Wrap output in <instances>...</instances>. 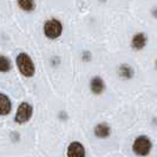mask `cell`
I'll return each mask as SVG.
<instances>
[{
    "mask_svg": "<svg viewBox=\"0 0 157 157\" xmlns=\"http://www.w3.org/2000/svg\"><path fill=\"white\" fill-rule=\"evenodd\" d=\"M130 149L136 157H149L154 150V141L149 135H137L131 142Z\"/></svg>",
    "mask_w": 157,
    "mask_h": 157,
    "instance_id": "6da1fadb",
    "label": "cell"
},
{
    "mask_svg": "<svg viewBox=\"0 0 157 157\" xmlns=\"http://www.w3.org/2000/svg\"><path fill=\"white\" fill-rule=\"evenodd\" d=\"M16 66L19 73L23 76L24 78L30 79L32 77H34L36 72H37V67H36V64L34 60L32 59V57L27 52H19L16 56Z\"/></svg>",
    "mask_w": 157,
    "mask_h": 157,
    "instance_id": "7a4b0ae2",
    "label": "cell"
},
{
    "mask_svg": "<svg viewBox=\"0 0 157 157\" xmlns=\"http://www.w3.org/2000/svg\"><path fill=\"white\" fill-rule=\"evenodd\" d=\"M64 32L63 23L57 18H50L43 25V33L48 40H57L62 37Z\"/></svg>",
    "mask_w": 157,
    "mask_h": 157,
    "instance_id": "3957f363",
    "label": "cell"
},
{
    "mask_svg": "<svg viewBox=\"0 0 157 157\" xmlns=\"http://www.w3.org/2000/svg\"><path fill=\"white\" fill-rule=\"evenodd\" d=\"M33 113H34L33 105L31 103L24 101L18 105L16 112H14L13 121L18 125H24V124H26L31 121L32 117H33Z\"/></svg>",
    "mask_w": 157,
    "mask_h": 157,
    "instance_id": "277c9868",
    "label": "cell"
},
{
    "mask_svg": "<svg viewBox=\"0 0 157 157\" xmlns=\"http://www.w3.org/2000/svg\"><path fill=\"white\" fill-rule=\"evenodd\" d=\"M148 44H149V36H148L147 32L144 31L135 32L134 34L131 36L130 43H129L131 51L137 52V53L144 51L147 48V46H148Z\"/></svg>",
    "mask_w": 157,
    "mask_h": 157,
    "instance_id": "5b68a950",
    "label": "cell"
},
{
    "mask_svg": "<svg viewBox=\"0 0 157 157\" xmlns=\"http://www.w3.org/2000/svg\"><path fill=\"white\" fill-rule=\"evenodd\" d=\"M89 90L94 96H102L106 91V83L102 76H92L89 80Z\"/></svg>",
    "mask_w": 157,
    "mask_h": 157,
    "instance_id": "8992f818",
    "label": "cell"
},
{
    "mask_svg": "<svg viewBox=\"0 0 157 157\" xmlns=\"http://www.w3.org/2000/svg\"><path fill=\"white\" fill-rule=\"evenodd\" d=\"M65 157H86V148L80 141H71L65 150Z\"/></svg>",
    "mask_w": 157,
    "mask_h": 157,
    "instance_id": "52a82bcc",
    "label": "cell"
},
{
    "mask_svg": "<svg viewBox=\"0 0 157 157\" xmlns=\"http://www.w3.org/2000/svg\"><path fill=\"white\" fill-rule=\"evenodd\" d=\"M92 134L97 140H108L112 135V128L108 122H98L92 128Z\"/></svg>",
    "mask_w": 157,
    "mask_h": 157,
    "instance_id": "ba28073f",
    "label": "cell"
},
{
    "mask_svg": "<svg viewBox=\"0 0 157 157\" xmlns=\"http://www.w3.org/2000/svg\"><path fill=\"white\" fill-rule=\"evenodd\" d=\"M117 76L119 79L124 82H130L135 78L136 76V70L132 65L128 63H121L117 66Z\"/></svg>",
    "mask_w": 157,
    "mask_h": 157,
    "instance_id": "9c48e42d",
    "label": "cell"
},
{
    "mask_svg": "<svg viewBox=\"0 0 157 157\" xmlns=\"http://www.w3.org/2000/svg\"><path fill=\"white\" fill-rule=\"evenodd\" d=\"M13 110L11 98L6 94L0 92V117H6Z\"/></svg>",
    "mask_w": 157,
    "mask_h": 157,
    "instance_id": "30bf717a",
    "label": "cell"
},
{
    "mask_svg": "<svg viewBox=\"0 0 157 157\" xmlns=\"http://www.w3.org/2000/svg\"><path fill=\"white\" fill-rule=\"evenodd\" d=\"M17 4L21 11L27 12V13H31L36 10V1L34 0H17Z\"/></svg>",
    "mask_w": 157,
    "mask_h": 157,
    "instance_id": "8fae6325",
    "label": "cell"
},
{
    "mask_svg": "<svg viewBox=\"0 0 157 157\" xmlns=\"http://www.w3.org/2000/svg\"><path fill=\"white\" fill-rule=\"evenodd\" d=\"M12 70V60L7 56L0 55V72L1 73H7Z\"/></svg>",
    "mask_w": 157,
    "mask_h": 157,
    "instance_id": "7c38bea8",
    "label": "cell"
},
{
    "mask_svg": "<svg viewBox=\"0 0 157 157\" xmlns=\"http://www.w3.org/2000/svg\"><path fill=\"white\" fill-rule=\"evenodd\" d=\"M80 58L84 63H89V62L92 60V53L90 51H83L82 55H80Z\"/></svg>",
    "mask_w": 157,
    "mask_h": 157,
    "instance_id": "4fadbf2b",
    "label": "cell"
},
{
    "mask_svg": "<svg viewBox=\"0 0 157 157\" xmlns=\"http://www.w3.org/2000/svg\"><path fill=\"white\" fill-rule=\"evenodd\" d=\"M58 116H59V118L62 119V121H66L67 118H69V115H67V112L66 111H64V110H62L59 113H58Z\"/></svg>",
    "mask_w": 157,
    "mask_h": 157,
    "instance_id": "5bb4252c",
    "label": "cell"
},
{
    "mask_svg": "<svg viewBox=\"0 0 157 157\" xmlns=\"http://www.w3.org/2000/svg\"><path fill=\"white\" fill-rule=\"evenodd\" d=\"M150 13H151V16H152V18H155V19H157V6H155V7L151 8Z\"/></svg>",
    "mask_w": 157,
    "mask_h": 157,
    "instance_id": "9a60e30c",
    "label": "cell"
},
{
    "mask_svg": "<svg viewBox=\"0 0 157 157\" xmlns=\"http://www.w3.org/2000/svg\"><path fill=\"white\" fill-rule=\"evenodd\" d=\"M154 69H155V71L157 72V58L155 59V62H154Z\"/></svg>",
    "mask_w": 157,
    "mask_h": 157,
    "instance_id": "2e32d148",
    "label": "cell"
}]
</instances>
